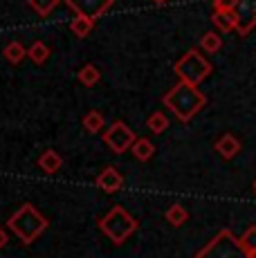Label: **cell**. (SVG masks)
Instances as JSON below:
<instances>
[{
    "label": "cell",
    "mask_w": 256,
    "mask_h": 258,
    "mask_svg": "<svg viewBox=\"0 0 256 258\" xmlns=\"http://www.w3.org/2000/svg\"><path fill=\"white\" fill-rule=\"evenodd\" d=\"M162 103L173 112L180 121H191L200 110L205 108L207 103V97L198 90V86L194 83H186V81H180L171 88L169 92L162 97Z\"/></svg>",
    "instance_id": "6da1fadb"
},
{
    "label": "cell",
    "mask_w": 256,
    "mask_h": 258,
    "mask_svg": "<svg viewBox=\"0 0 256 258\" xmlns=\"http://www.w3.org/2000/svg\"><path fill=\"white\" fill-rule=\"evenodd\" d=\"M47 225H50L47 218L34 205H29V202H25V205L7 220V227L21 238L25 245H32V242L47 229Z\"/></svg>",
    "instance_id": "7a4b0ae2"
},
{
    "label": "cell",
    "mask_w": 256,
    "mask_h": 258,
    "mask_svg": "<svg viewBox=\"0 0 256 258\" xmlns=\"http://www.w3.org/2000/svg\"><path fill=\"white\" fill-rule=\"evenodd\" d=\"M137 227H140L137 220L124 209V207H112V209L99 220V229L110 238L115 245L126 242L128 238L137 231Z\"/></svg>",
    "instance_id": "3957f363"
},
{
    "label": "cell",
    "mask_w": 256,
    "mask_h": 258,
    "mask_svg": "<svg viewBox=\"0 0 256 258\" xmlns=\"http://www.w3.org/2000/svg\"><path fill=\"white\" fill-rule=\"evenodd\" d=\"M196 258H249V251L240 245V238H236L229 229H223L196 254Z\"/></svg>",
    "instance_id": "277c9868"
},
{
    "label": "cell",
    "mask_w": 256,
    "mask_h": 258,
    "mask_svg": "<svg viewBox=\"0 0 256 258\" xmlns=\"http://www.w3.org/2000/svg\"><path fill=\"white\" fill-rule=\"evenodd\" d=\"M175 74L180 77V81L194 83V86H200L207 77L211 74V63L207 61L198 49H189L184 56L175 63Z\"/></svg>",
    "instance_id": "5b68a950"
},
{
    "label": "cell",
    "mask_w": 256,
    "mask_h": 258,
    "mask_svg": "<svg viewBox=\"0 0 256 258\" xmlns=\"http://www.w3.org/2000/svg\"><path fill=\"white\" fill-rule=\"evenodd\" d=\"M103 142L112 148L115 153H126L128 148L135 144V133L126 126L124 121H115L106 133H103Z\"/></svg>",
    "instance_id": "8992f818"
},
{
    "label": "cell",
    "mask_w": 256,
    "mask_h": 258,
    "mask_svg": "<svg viewBox=\"0 0 256 258\" xmlns=\"http://www.w3.org/2000/svg\"><path fill=\"white\" fill-rule=\"evenodd\" d=\"M66 5L77 16H88L92 21H97L115 5V0H66Z\"/></svg>",
    "instance_id": "52a82bcc"
},
{
    "label": "cell",
    "mask_w": 256,
    "mask_h": 258,
    "mask_svg": "<svg viewBox=\"0 0 256 258\" xmlns=\"http://www.w3.org/2000/svg\"><path fill=\"white\" fill-rule=\"evenodd\" d=\"M234 14H236V18H238L236 32H238L240 36H247L256 27V0H236Z\"/></svg>",
    "instance_id": "ba28073f"
},
{
    "label": "cell",
    "mask_w": 256,
    "mask_h": 258,
    "mask_svg": "<svg viewBox=\"0 0 256 258\" xmlns=\"http://www.w3.org/2000/svg\"><path fill=\"white\" fill-rule=\"evenodd\" d=\"M121 184H124V177H121V173L117 171L115 166H106L99 173V177H97V186H99L101 191H106V193L119 191Z\"/></svg>",
    "instance_id": "9c48e42d"
},
{
    "label": "cell",
    "mask_w": 256,
    "mask_h": 258,
    "mask_svg": "<svg viewBox=\"0 0 256 258\" xmlns=\"http://www.w3.org/2000/svg\"><path fill=\"white\" fill-rule=\"evenodd\" d=\"M216 153H218L220 157H225V160H231V157H236V155L240 153V142H238V137H234L231 133L223 135L218 142H216Z\"/></svg>",
    "instance_id": "30bf717a"
},
{
    "label": "cell",
    "mask_w": 256,
    "mask_h": 258,
    "mask_svg": "<svg viewBox=\"0 0 256 258\" xmlns=\"http://www.w3.org/2000/svg\"><path fill=\"white\" fill-rule=\"evenodd\" d=\"M211 23H214V27L218 29V32H223V34L234 32V29L238 27V18H236L234 12H214Z\"/></svg>",
    "instance_id": "8fae6325"
},
{
    "label": "cell",
    "mask_w": 256,
    "mask_h": 258,
    "mask_svg": "<svg viewBox=\"0 0 256 258\" xmlns=\"http://www.w3.org/2000/svg\"><path fill=\"white\" fill-rule=\"evenodd\" d=\"M77 79H79V83H81V86L92 88V86H97V83H99L101 72H99V68H97L95 63H86V66L77 72Z\"/></svg>",
    "instance_id": "7c38bea8"
},
{
    "label": "cell",
    "mask_w": 256,
    "mask_h": 258,
    "mask_svg": "<svg viewBox=\"0 0 256 258\" xmlns=\"http://www.w3.org/2000/svg\"><path fill=\"white\" fill-rule=\"evenodd\" d=\"M38 166H41L45 173H56L58 168L63 166V160H61V155H58L56 151H52L50 148V151H45L41 157H38Z\"/></svg>",
    "instance_id": "4fadbf2b"
},
{
    "label": "cell",
    "mask_w": 256,
    "mask_h": 258,
    "mask_svg": "<svg viewBox=\"0 0 256 258\" xmlns=\"http://www.w3.org/2000/svg\"><path fill=\"white\" fill-rule=\"evenodd\" d=\"M92 27H95V21L88 16H77V18H72V23H70V29L77 38H86L88 34L92 32Z\"/></svg>",
    "instance_id": "5bb4252c"
},
{
    "label": "cell",
    "mask_w": 256,
    "mask_h": 258,
    "mask_svg": "<svg viewBox=\"0 0 256 258\" xmlns=\"http://www.w3.org/2000/svg\"><path fill=\"white\" fill-rule=\"evenodd\" d=\"M131 151H133V155H135V160L146 162V160H151V157H153L155 146L149 140H135V144L131 146Z\"/></svg>",
    "instance_id": "9a60e30c"
},
{
    "label": "cell",
    "mask_w": 256,
    "mask_h": 258,
    "mask_svg": "<svg viewBox=\"0 0 256 258\" xmlns=\"http://www.w3.org/2000/svg\"><path fill=\"white\" fill-rule=\"evenodd\" d=\"M27 56L32 58L34 63H38V66H43V63L50 58V47L45 45L43 41H36V43H32L27 49Z\"/></svg>",
    "instance_id": "2e32d148"
},
{
    "label": "cell",
    "mask_w": 256,
    "mask_h": 258,
    "mask_svg": "<svg viewBox=\"0 0 256 258\" xmlns=\"http://www.w3.org/2000/svg\"><path fill=\"white\" fill-rule=\"evenodd\" d=\"M200 47H203V52L216 54V52H220V47H223V38H220V34H216V32H207V34H203V38H200Z\"/></svg>",
    "instance_id": "e0dca14e"
},
{
    "label": "cell",
    "mask_w": 256,
    "mask_h": 258,
    "mask_svg": "<svg viewBox=\"0 0 256 258\" xmlns=\"http://www.w3.org/2000/svg\"><path fill=\"white\" fill-rule=\"evenodd\" d=\"M25 56H27V49L23 47L18 41H12L7 47H5V58H7L9 63H14V66H18Z\"/></svg>",
    "instance_id": "ac0fdd59"
},
{
    "label": "cell",
    "mask_w": 256,
    "mask_h": 258,
    "mask_svg": "<svg viewBox=\"0 0 256 258\" xmlns=\"http://www.w3.org/2000/svg\"><path fill=\"white\" fill-rule=\"evenodd\" d=\"M83 128H86L88 133H99L101 128H103V115L99 110H90V112H86V117H83Z\"/></svg>",
    "instance_id": "d6986e66"
},
{
    "label": "cell",
    "mask_w": 256,
    "mask_h": 258,
    "mask_svg": "<svg viewBox=\"0 0 256 258\" xmlns=\"http://www.w3.org/2000/svg\"><path fill=\"white\" fill-rule=\"evenodd\" d=\"M146 126H149L151 133H155V135H160V133H164L166 128H169V117L164 115V112H153V115L149 117V121H146Z\"/></svg>",
    "instance_id": "ffe728a7"
},
{
    "label": "cell",
    "mask_w": 256,
    "mask_h": 258,
    "mask_svg": "<svg viewBox=\"0 0 256 258\" xmlns=\"http://www.w3.org/2000/svg\"><path fill=\"white\" fill-rule=\"evenodd\" d=\"M61 0H27V5L38 14V16H50V14L56 9V5Z\"/></svg>",
    "instance_id": "44dd1931"
},
{
    "label": "cell",
    "mask_w": 256,
    "mask_h": 258,
    "mask_svg": "<svg viewBox=\"0 0 256 258\" xmlns=\"http://www.w3.org/2000/svg\"><path fill=\"white\" fill-rule=\"evenodd\" d=\"M166 220H169L173 227H180L189 220V213H186V209L182 205H173V207H169V211H166Z\"/></svg>",
    "instance_id": "7402d4cb"
},
{
    "label": "cell",
    "mask_w": 256,
    "mask_h": 258,
    "mask_svg": "<svg viewBox=\"0 0 256 258\" xmlns=\"http://www.w3.org/2000/svg\"><path fill=\"white\" fill-rule=\"evenodd\" d=\"M240 245H243L249 254L256 251V227H247V231L240 236Z\"/></svg>",
    "instance_id": "603a6c76"
},
{
    "label": "cell",
    "mask_w": 256,
    "mask_h": 258,
    "mask_svg": "<svg viewBox=\"0 0 256 258\" xmlns=\"http://www.w3.org/2000/svg\"><path fill=\"white\" fill-rule=\"evenodd\" d=\"M236 0H214V12H234Z\"/></svg>",
    "instance_id": "cb8c5ba5"
},
{
    "label": "cell",
    "mask_w": 256,
    "mask_h": 258,
    "mask_svg": "<svg viewBox=\"0 0 256 258\" xmlns=\"http://www.w3.org/2000/svg\"><path fill=\"white\" fill-rule=\"evenodd\" d=\"M7 242H9V236H7V231H5L3 227H0V249H3V247L7 245Z\"/></svg>",
    "instance_id": "d4e9b609"
},
{
    "label": "cell",
    "mask_w": 256,
    "mask_h": 258,
    "mask_svg": "<svg viewBox=\"0 0 256 258\" xmlns=\"http://www.w3.org/2000/svg\"><path fill=\"white\" fill-rule=\"evenodd\" d=\"M153 3H157V5H164V3H166V0H153Z\"/></svg>",
    "instance_id": "484cf974"
},
{
    "label": "cell",
    "mask_w": 256,
    "mask_h": 258,
    "mask_svg": "<svg viewBox=\"0 0 256 258\" xmlns=\"http://www.w3.org/2000/svg\"><path fill=\"white\" fill-rule=\"evenodd\" d=\"M249 258H256V251H252V254H249Z\"/></svg>",
    "instance_id": "4316f807"
},
{
    "label": "cell",
    "mask_w": 256,
    "mask_h": 258,
    "mask_svg": "<svg viewBox=\"0 0 256 258\" xmlns=\"http://www.w3.org/2000/svg\"><path fill=\"white\" fill-rule=\"evenodd\" d=\"M254 191H256V182H254Z\"/></svg>",
    "instance_id": "83f0119b"
}]
</instances>
